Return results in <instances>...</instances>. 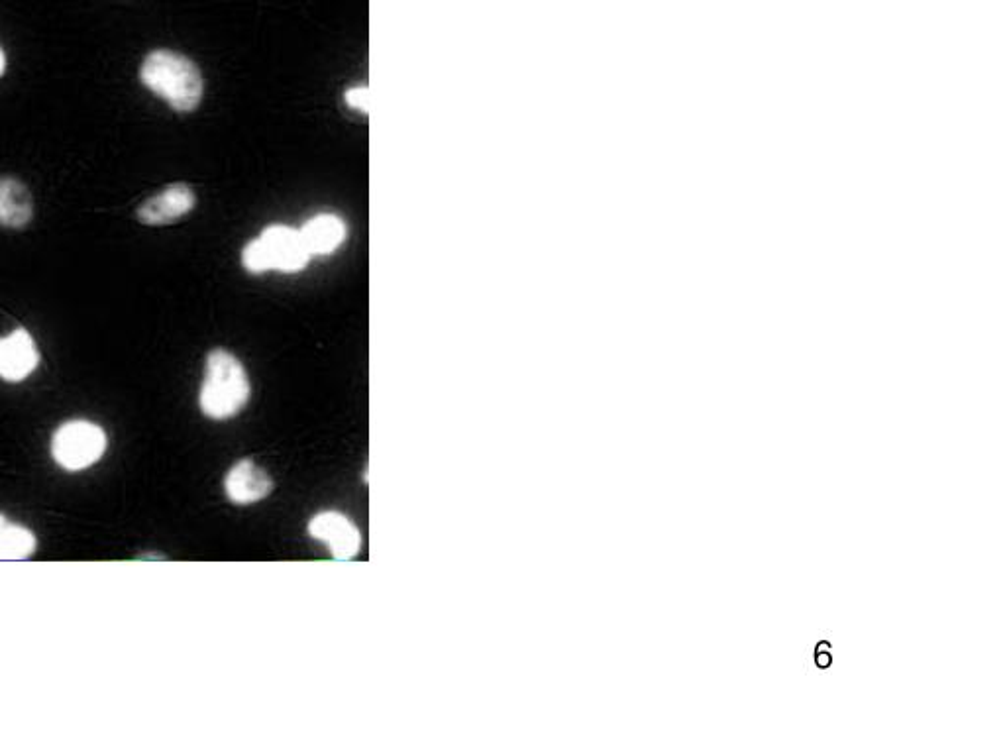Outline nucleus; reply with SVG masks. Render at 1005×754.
<instances>
[{"mask_svg": "<svg viewBox=\"0 0 1005 754\" xmlns=\"http://www.w3.org/2000/svg\"><path fill=\"white\" fill-rule=\"evenodd\" d=\"M140 81L175 112L197 110L205 97V79L199 65L187 55L159 48L144 57Z\"/></svg>", "mask_w": 1005, "mask_h": 754, "instance_id": "1", "label": "nucleus"}, {"mask_svg": "<svg viewBox=\"0 0 1005 754\" xmlns=\"http://www.w3.org/2000/svg\"><path fill=\"white\" fill-rule=\"evenodd\" d=\"M250 393L252 387L244 364L224 348L211 350L199 393L203 415L212 421L232 419L246 407Z\"/></svg>", "mask_w": 1005, "mask_h": 754, "instance_id": "2", "label": "nucleus"}, {"mask_svg": "<svg viewBox=\"0 0 1005 754\" xmlns=\"http://www.w3.org/2000/svg\"><path fill=\"white\" fill-rule=\"evenodd\" d=\"M311 254L305 248L301 232L287 224H271L264 232L246 244L242 250V266L252 275L267 271L299 273L311 264Z\"/></svg>", "mask_w": 1005, "mask_h": 754, "instance_id": "3", "label": "nucleus"}, {"mask_svg": "<svg viewBox=\"0 0 1005 754\" xmlns=\"http://www.w3.org/2000/svg\"><path fill=\"white\" fill-rule=\"evenodd\" d=\"M108 448L105 429L93 421H67L53 432L50 452L53 462L71 474L85 472L95 466Z\"/></svg>", "mask_w": 1005, "mask_h": 754, "instance_id": "4", "label": "nucleus"}, {"mask_svg": "<svg viewBox=\"0 0 1005 754\" xmlns=\"http://www.w3.org/2000/svg\"><path fill=\"white\" fill-rule=\"evenodd\" d=\"M197 207V195L187 183L165 185L156 195L148 197L138 209L136 218L146 226H169L191 215Z\"/></svg>", "mask_w": 1005, "mask_h": 754, "instance_id": "5", "label": "nucleus"}, {"mask_svg": "<svg viewBox=\"0 0 1005 754\" xmlns=\"http://www.w3.org/2000/svg\"><path fill=\"white\" fill-rule=\"evenodd\" d=\"M309 535L326 542L334 560H352L362 550L360 529L340 511L317 513L309 523Z\"/></svg>", "mask_w": 1005, "mask_h": 754, "instance_id": "6", "label": "nucleus"}, {"mask_svg": "<svg viewBox=\"0 0 1005 754\" xmlns=\"http://www.w3.org/2000/svg\"><path fill=\"white\" fill-rule=\"evenodd\" d=\"M40 366V350L26 328H14L0 338V379L20 383Z\"/></svg>", "mask_w": 1005, "mask_h": 754, "instance_id": "7", "label": "nucleus"}, {"mask_svg": "<svg viewBox=\"0 0 1005 754\" xmlns=\"http://www.w3.org/2000/svg\"><path fill=\"white\" fill-rule=\"evenodd\" d=\"M273 487L275 484L264 468L248 458L236 462L224 478V491L236 505L258 503L273 491Z\"/></svg>", "mask_w": 1005, "mask_h": 754, "instance_id": "8", "label": "nucleus"}, {"mask_svg": "<svg viewBox=\"0 0 1005 754\" xmlns=\"http://www.w3.org/2000/svg\"><path fill=\"white\" fill-rule=\"evenodd\" d=\"M34 218V197L30 187L16 175H0V226L22 230Z\"/></svg>", "mask_w": 1005, "mask_h": 754, "instance_id": "9", "label": "nucleus"}, {"mask_svg": "<svg viewBox=\"0 0 1005 754\" xmlns=\"http://www.w3.org/2000/svg\"><path fill=\"white\" fill-rule=\"evenodd\" d=\"M301 238L305 242L311 258L315 256H332L342 248L348 238V224L338 215L313 216L301 228Z\"/></svg>", "mask_w": 1005, "mask_h": 754, "instance_id": "10", "label": "nucleus"}, {"mask_svg": "<svg viewBox=\"0 0 1005 754\" xmlns=\"http://www.w3.org/2000/svg\"><path fill=\"white\" fill-rule=\"evenodd\" d=\"M38 548L36 535L18 523H10L0 513V560H26Z\"/></svg>", "mask_w": 1005, "mask_h": 754, "instance_id": "11", "label": "nucleus"}, {"mask_svg": "<svg viewBox=\"0 0 1005 754\" xmlns=\"http://www.w3.org/2000/svg\"><path fill=\"white\" fill-rule=\"evenodd\" d=\"M346 107L358 110L362 114H368L370 108V91L366 87H352L344 93Z\"/></svg>", "mask_w": 1005, "mask_h": 754, "instance_id": "12", "label": "nucleus"}, {"mask_svg": "<svg viewBox=\"0 0 1005 754\" xmlns=\"http://www.w3.org/2000/svg\"><path fill=\"white\" fill-rule=\"evenodd\" d=\"M829 658H831V654L827 652V647H825V643H823V647H819V650H817V664H819V666H827V664H829Z\"/></svg>", "mask_w": 1005, "mask_h": 754, "instance_id": "13", "label": "nucleus"}, {"mask_svg": "<svg viewBox=\"0 0 1005 754\" xmlns=\"http://www.w3.org/2000/svg\"><path fill=\"white\" fill-rule=\"evenodd\" d=\"M4 71H6V54H4V50L0 48V77L4 75Z\"/></svg>", "mask_w": 1005, "mask_h": 754, "instance_id": "14", "label": "nucleus"}]
</instances>
